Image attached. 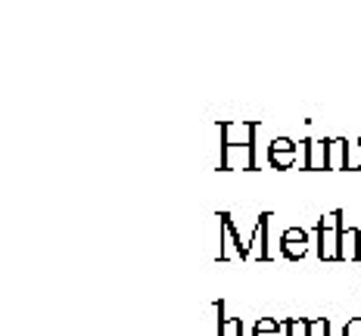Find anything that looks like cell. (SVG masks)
<instances>
[{"label": "cell", "mask_w": 361, "mask_h": 336, "mask_svg": "<svg viewBox=\"0 0 361 336\" xmlns=\"http://www.w3.org/2000/svg\"><path fill=\"white\" fill-rule=\"evenodd\" d=\"M281 252H283V259H290V261L305 259V252H308V230H302V228L283 230V237H281Z\"/></svg>", "instance_id": "3957f363"}, {"label": "cell", "mask_w": 361, "mask_h": 336, "mask_svg": "<svg viewBox=\"0 0 361 336\" xmlns=\"http://www.w3.org/2000/svg\"><path fill=\"white\" fill-rule=\"evenodd\" d=\"M218 336H243V321H240V318H228V321H224V327L218 330Z\"/></svg>", "instance_id": "7c38bea8"}, {"label": "cell", "mask_w": 361, "mask_h": 336, "mask_svg": "<svg viewBox=\"0 0 361 336\" xmlns=\"http://www.w3.org/2000/svg\"><path fill=\"white\" fill-rule=\"evenodd\" d=\"M268 162H271V168H277V171H287V168H293V162H296V156H293V153H268Z\"/></svg>", "instance_id": "30bf717a"}, {"label": "cell", "mask_w": 361, "mask_h": 336, "mask_svg": "<svg viewBox=\"0 0 361 336\" xmlns=\"http://www.w3.org/2000/svg\"><path fill=\"white\" fill-rule=\"evenodd\" d=\"M281 321H274V318H262L259 324H255V330L252 336H281Z\"/></svg>", "instance_id": "9c48e42d"}, {"label": "cell", "mask_w": 361, "mask_h": 336, "mask_svg": "<svg viewBox=\"0 0 361 336\" xmlns=\"http://www.w3.org/2000/svg\"><path fill=\"white\" fill-rule=\"evenodd\" d=\"M218 128H221V162H218V171H228L231 168V149H234L237 144H231L228 140V134H231V128H234V122H218Z\"/></svg>", "instance_id": "8992f818"}, {"label": "cell", "mask_w": 361, "mask_h": 336, "mask_svg": "<svg viewBox=\"0 0 361 336\" xmlns=\"http://www.w3.org/2000/svg\"><path fill=\"white\" fill-rule=\"evenodd\" d=\"M246 131H250V140H246V149H250V159H246V171H259V156H255V131H259V122H243Z\"/></svg>", "instance_id": "52a82bcc"}, {"label": "cell", "mask_w": 361, "mask_h": 336, "mask_svg": "<svg viewBox=\"0 0 361 336\" xmlns=\"http://www.w3.org/2000/svg\"><path fill=\"white\" fill-rule=\"evenodd\" d=\"M340 261H361V230L345 228L340 237Z\"/></svg>", "instance_id": "277c9868"}, {"label": "cell", "mask_w": 361, "mask_h": 336, "mask_svg": "<svg viewBox=\"0 0 361 336\" xmlns=\"http://www.w3.org/2000/svg\"><path fill=\"white\" fill-rule=\"evenodd\" d=\"M355 168H358V171H361V162H358V166H355Z\"/></svg>", "instance_id": "9a60e30c"}, {"label": "cell", "mask_w": 361, "mask_h": 336, "mask_svg": "<svg viewBox=\"0 0 361 336\" xmlns=\"http://www.w3.org/2000/svg\"><path fill=\"white\" fill-rule=\"evenodd\" d=\"M308 336H330V318H312V333Z\"/></svg>", "instance_id": "4fadbf2b"}, {"label": "cell", "mask_w": 361, "mask_h": 336, "mask_svg": "<svg viewBox=\"0 0 361 336\" xmlns=\"http://www.w3.org/2000/svg\"><path fill=\"white\" fill-rule=\"evenodd\" d=\"M296 144H293V140L290 137H274V140H271V144H268V153H293V156H296Z\"/></svg>", "instance_id": "8fae6325"}, {"label": "cell", "mask_w": 361, "mask_h": 336, "mask_svg": "<svg viewBox=\"0 0 361 336\" xmlns=\"http://www.w3.org/2000/svg\"><path fill=\"white\" fill-rule=\"evenodd\" d=\"M343 209L324 215L314 224V240H318V259L321 261H340V237H343Z\"/></svg>", "instance_id": "6da1fadb"}, {"label": "cell", "mask_w": 361, "mask_h": 336, "mask_svg": "<svg viewBox=\"0 0 361 336\" xmlns=\"http://www.w3.org/2000/svg\"><path fill=\"white\" fill-rule=\"evenodd\" d=\"M302 149H305V159H302L305 171H330V137L302 140Z\"/></svg>", "instance_id": "7a4b0ae2"}, {"label": "cell", "mask_w": 361, "mask_h": 336, "mask_svg": "<svg viewBox=\"0 0 361 336\" xmlns=\"http://www.w3.org/2000/svg\"><path fill=\"white\" fill-rule=\"evenodd\" d=\"M283 330L290 336H308L312 333V318H287L283 321Z\"/></svg>", "instance_id": "ba28073f"}, {"label": "cell", "mask_w": 361, "mask_h": 336, "mask_svg": "<svg viewBox=\"0 0 361 336\" xmlns=\"http://www.w3.org/2000/svg\"><path fill=\"white\" fill-rule=\"evenodd\" d=\"M343 336H361V318H352V321H345V327H343Z\"/></svg>", "instance_id": "5bb4252c"}, {"label": "cell", "mask_w": 361, "mask_h": 336, "mask_svg": "<svg viewBox=\"0 0 361 336\" xmlns=\"http://www.w3.org/2000/svg\"><path fill=\"white\" fill-rule=\"evenodd\" d=\"M268 218H271V212H262V215H259V224H255V230H252V243H255L252 259H259V261H268V259H271L268 246L262 243V240H268Z\"/></svg>", "instance_id": "5b68a950"}]
</instances>
